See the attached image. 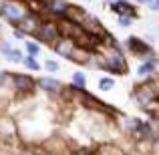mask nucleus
Listing matches in <instances>:
<instances>
[{
  "mask_svg": "<svg viewBox=\"0 0 159 155\" xmlns=\"http://www.w3.org/2000/svg\"><path fill=\"white\" fill-rule=\"evenodd\" d=\"M0 14H2L4 18H8L10 22H18L20 18H24V10L14 2H4L2 6H0Z\"/></svg>",
  "mask_w": 159,
  "mask_h": 155,
  "instance_id": "1",
  "label": "nucleus"
},
{
  "mask_svg": "<svg viewBox=\"0 0 159 155\" xmlns=\"http://www.w3.org/2000/svg\"><path fill=\"white\" fill-rule=\"evenodd\" d=\"M0 48H2V54L8 58L10 62H20L22 61V57H20V51H16V48H10L8 44H0Z\"/></svg>",
  "mask_w": 159,
  "mask_h": 155,
  "instance_id": "2",
  "label": "nucleus"
},
{
  "mask_svg": "<svg viewBox=\"0 0 159 155\" xmlns=\"http://www.w3.org/2000/svg\"><path fill=\"white\" fill-rule=\"evenodd\" d=\"M40 32H43L44 40H57L58 39V30H57L54 24H43V26H40Z\"/></svg>",
  "mask_w": 159,
  "mask_h": 155,
  "instance_id": "3",
  "label": "nucleus"
},
{
  "mask_svg": "<svg viewBox=\"0 0 159 155\" xmlns=\"http://www.w3.org/2000/svg\"><path fill=\"white\" fill-rule=\"evenodd\" d=\"M14 87L16 89H30L32 87V79L26 77V75H14Z\"/></svg>",
  "mask_w": 159,
  "mask_h": 155,
  "instance_id": "4",
  "label": "nucleus"
},
{
  "mask_svg": "<svg viewBox=\"0 0 159 155\" xmlns=\"http://www.w3.org/2000/svg\"><path fill=\"white\" fill-rule=\"evenodd\" d=\"M54 48H57V52H58V54H65V57H70V52H75V51H73V43H70L69 39L58 40Z\"/></svg>",
  "mask_w": 159,
  "mask_h": 155,
  "instance_id": "5",
  "label": "nucleus"
},
{
  "mask_svg": "<svg viewBox=\"0 0 159 155\" xmlns=\"http://www.w3.org/2000/svg\"><path fill=\"white\" fill-rule=\"evenodd\" d=\"M16 24H20L24 32H34L36 28H39V24H36V18H20Z\"/></svg>",
  "mask_w": 159,
  "mask_h": 155,
  "instance_id": "6",
  "label": "nucleus"
},
{
  "mask_svg": "<svg viewBox=\"0 0 159 155\" xmlns=\"http://www.w3.org/2000/svg\"><path fill=\"white\" fill-rule=\"evenodd\" d=\"M109 6H111L113 10H117V12H125V10L131 8L127 0H109Z\"/></svg>",
  "mask_w": 159,
  "mask_h": 155,
  "instance_id": "7",
  "label": "nucleus"
},
{
  "mask_svg": "<svg viewBox=\"0 0 159 155\" xmlns=\"http://www.w3.org/2000/svg\"><path fill=\"white\" fill-rule=\"evenodd\" d=\"M40 87H43L44 91H58L61 83L54 81V79H40Z\"/></svg>",
  "mask_w": 159,
  "mask_h": 155,
  "instance_id": "8",
  "label": "nucleus"
},
{
  "mask_svg": "<svg viewBox=\"0 0 159 155\" xmlns=\"http://www.w3.org/2000/svg\"><path fill=\"white\" fill-rule=\"evenodd\" d=\"M153 71H155V62L149 61V62H145V65H141V69L137 71V75L143 77V75H149V73H153Z\"/></svg>",
  "mask_w": 159,
  "mask_h": 155,
  "instance_id": "9",
  "label": "nucleus"
},
{
  "mask_svg": "<svg viewBox=\"0 0 159 155\" xmlns=\"http://www.w3.org/2000/svg\"><path fill=\"white\" fill-rule=\"evenodd\" d=\"M66 6H69V4H66V0H52V4H51V8H52L54 12H58V14H61V12H65Z\"/></svg>",
  "mask_w": 159,
  "mask_h": 155,
  "instance_id": "10",
  "label": "nucleus"
},
{
  "mask_svg": "<svg viewBox=\"0 0 159 155\" xmlns=\"http://www.w3.org/2000/svg\"><path fill=\"white\" fill-rule=\"evenodd\" d=\"M73 83H75V87L83 89V87L87 85V79H85V75H83V73H75V75H73Z\"/></svg>",
  "mask_w": 159,
  "mask_h": 155,
  "instance_id": "11",
  "label": "nucleus"
},
{
  "mask_svg": "<svg viewBox=\"0 0 159 155\" xmlns=\"http://www.w3.org/2000/svg\"><path fill=\"white\" fill-rule=\"evenodd\" d=\"M24 65H26L30 71H40V65H39V61H36L34 57H26L24 58Z\"/></svg>",
  "mask_w": 159,
  "mask_h": 155,
  "instance_id": "12",
  "label": "nucleus"
},
{
  "mask_svg": "<svg viewBox=\"0 0 159 155\" xmlns=\"http://www.w3.org/2000/svg\"><path fill=\"white\" fill-rule=\"evenodd\" d=\"M113 85H115L113 79H101V81H99V89H101V91H111Z\"/></svg>",
  "mask_w": 159,
  "mask_h": 155,
  "instance_id": "13",
  "label": "nucleus"
},
{
  "mask_svg": "<svg viewBox=\"0 0 159 155\" xmlns=\"http://www.w3.org/2000/svg\"><path fill=\"white\" fill-rule=\"evenodd\" d=\"M26 51H28V57H36V54H39V44L28 40L26 43Z\"/></svg>",
  "mask_w": 159,
  "mask_h": 155,
  "instance_id": "14",
  "label": "nucleus"
},
{
  "mask_svg": "<svg viewBox=\"0 0 159 155\" xmlns=\"http://www.w3.org/2000/svg\"><path fill=\"white\" fill-rule=\"evenodd\" d=\"M44 66H47V71H51V73H57V71H58V62L57 61H47Z\"/></svg>",
  "mask_w": 159,
  "mask_h": 155,
  "instance_id": "15",
  "label": "nucleus"
},
{
  "mask_svg": "<svg viewBox=\"0 0 159 155\" xmlns=\"http://www.w3.org/2000/svg\"><path fill=\"white\" fill-rule=\"evenodd\" d=\"M119 24H121V26H129V24H131V16H125V14H121V18H119Z\"/></svg>",
  "mask_w": 159,
  "mask_h": 155,
  "instance_id": "16",
  "label": "nucleus"
},
{
  "mask_svg": "<svg viewBox=\"0 0 159 155\" xmlns=\"http://www.w3.org/2000/svg\"><path fill=\"white\" fill-rule=\"evenodd\" d=\"M147 4L151 10H159V0H147Z\"/></svg>",
  "mask_w": 159,
  "mask_h": 155,
  "instance_id": "17",
  "label": "nucleus"
},
{
  "mask_svg": "<svg viewBox=\"0 0 159 155\" xmlns=\"http://www.w3.org/2000/svg\"><path fill=\"white\" fill-rule=\"evenodd\" d=\"M2 81H4V73H0V85H2Z\"/></svg>",
  "mask_w": 159,
  "mask_h": 155,
  "instance_id": "18",
  "label": "nucleus"
},
{
  "mask_svg": "<svg viewBox=\"0 0 159 155\" xmlns=\"http://www.w3.org/2000/svg\"><path fill=\"white\" fill-rule=\"evenodd\" d=\"M137 2H141V4H145V2H147V0H137Z\"/></svg>",
  "mask_w": 159,
  "mask_h": 155,
  "instance_id": "19",
  "label": "nucleus"
}]
</instances>
